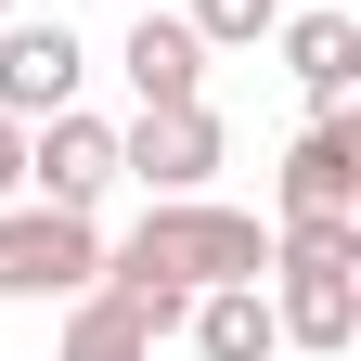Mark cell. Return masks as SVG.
Segmentation results:
<instances>
[{"label":"cell","instance_id":"1","mask_svg":"<svg viewBox=\"0 0 361 361\" xmlns=\"http://www.w3.org/2000/svg\"><path fill=\"white\" fill-rule=\"evenodd\" d=\"M258 271H271V233H258L245 207L155 194V207H142V233H129V245H104V271H90V284H104V297H129L155 336H180L194 284H258Z\"/></svg>","mask_w":361,"mask_h":361},{"label":"cell","instance_id":"2","mask_svg":"<svg viewBox=\"0 0 361 361\" xmlns=\"http://www.w3.org/2000/svg\"><path fill=\"white\" fill-rule=\"evenodd\" d=\"M90 271H104L90 207H39V194L0 207V297H78Z\"/></svg>","mask_w":361,"mask_h":361},{"label":"cell","instance_id":"3","mask_svg":"<svg viewBox=\"0 0 361 361\" xmlns=\"http://www.w3.org/2000/svg\"><path fill=\"white\" fill-rule=\"evenodd\" d=\"M26 194H39V207H104V194H116V129L78 116V104L26 116Z\"/></svg>","mask_w":361,"mask_h":361},{"label":"cell","instance_id":"4","mask_svg":"<svg viewBox=\"0 0 361 361\" xmlns=\"http://www.w3.org/2000/svg\"><path fill=\"white\" fill-rule=\"evenodd\" d=\"M116 180H142V194H207L219 180V116L207 104H142V129H116Z\"/></svg>","mask_w":361,"mask_h":361},{"label":"cell","instance_id":"5","mask_svg":"<svg viewBox=\"0 0 361 361\" xmlns=\"http://www.w3.org/2000/svg\"><path fill=\"white\" fill-rule=\"evenodd\" d=\"M52 104H78V26L52 13V26H13L0 13V116H52Z\"/></svg>","mask_w":361,"mask_h":361},{"label":"cell","instance_id":"6","mask_svg":"<svg viewBox=\"0 0 361 361\" xmlns=\"http://www.w3.org/2000/svg\"><path fill=\"white\" fill-rule=\"evenodd\" d=\"M284 219H323V207H361V129H348V104L336 116H310L297 142H284Z\"/></svg>","mask_w":361,"mask_h":361},{"label":"cell","instance_id":"7","mask_svg":"<svg viewBox=\"0 0 361 361\" xmlns=\"http://www.w3.org/2000/svg\"><path fill=\"white\" fill-rule=\"evenodd\" d=\"M271 323H284V348H348V336H361V271H336V258H284Z\"/></svg>","mask_w":361,"mask_h":361},{"label":"cell","instance_id":"8","mask_svg":"<svg viewBox=\"0 0 361 361\" xmlns=\"http://www.w3.org/2000/svg\"><path fill=\"white\" fill-rule=\"evenodd\" d=\"M129 90H142V104H207V39L180 13H142L129 26Z\"/></svg>","mask_w":361,"mask_h":361},{"label":"cell","instance_id":"9","mask_svg":"<svg viewBox=\"0 0 361 361\" xmlns=\"http://www.w3.org/2000/svg\"><path fill=\"white\" fill-rule=\"evenodd\" d=\"M284 65H297V90H310V116H336L348 90H361V26H348V13H297V26H284Z\"/></svg>","mask_w":361,"mask_h":361},{"label":"cell","instance_id":"10","mask_svg":"<svg viewBox=\"0 0 361 361\" xmlns=\"http://www.w3.org/2000/svg\"><path fill=\"white\" fill-rule=\"evenodd\" d=\"M180 323H194L207 361H271V348H284V323H271L258 284H194V310H180Z\"/></svg>","mask_w":361,"mask_h":361},{"label":"cell","instance_id":"11","mask_svg":"<svg viewBox=\"0 0 361 361\" xmlns=\"http://www.w3.org/2000/svg\"><path fill=\"white\" fill-rule=\"evenodd\" d=\"M65 361H155V323H142L129 297L78 284V323H65Z\"/></svg>","mask_w":361,"mask_h":361},{"label":"cell","instance_id":"12","mask_svg":"<svg viewBox=\"0 0 361 361\" xmlns=\"http://www.w3.org/2000/svg\"><path fill=\"white\" fill-rule=\"evenodd\" d=\"M180 26H194L207 52H245V39H271V26H284V0H194Z\"/></svg>","mask_w":361,"mask_h":361},{"label":"cell","instance_id":"13","mask_svg":"<svg viewBox=\"0 0 361 361\" xmlns=\"http://www.w3.org/2000/svg\"><path fill=\"white\" fill-rule=\"evenodd\" d=\"M13 194H26V129L0 116V207H13Z\"/></svg>","mask_w":361,"mask_h":361},{"label":"cell","instance_id":"14","mask_svg":"<svg viewBox=\"0 0 361 361\" xmlns=\"http://www.w3.org/2000/svg\"><path fill=\"white\" fill-rule=\"evenodd\" d=\"M0 13H13V0H0Z\"/></svg>","mask_w":361,"mask_h":361}]
</instances>
